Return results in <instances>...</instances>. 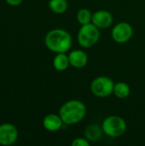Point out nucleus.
Returning a JSON list of instances; mask_svg holds the SVG:
<instances>
[{
    "instance_id": "obj_1",
    "label": "nucleus",
    "mask_w": 145,
    "mask_h": 146,
    "mask_svg": "<svg viewBox=\"0 0 145 146\" xmlns=\"http://www.w3.org/2000/svg\"><path fill=\"white\" fill-rule=\"evenodd\" d=\"M46 47L54 53L68 52L73 44L71 34L62 28H55L47 33L44 38Z\"/></svg>"
},
{
    "instance_id": "obj_2",
    "label": "nucleus",
    "mask_w": 145,
    "mask_h": 146,
    "mask_svg": "<svg viewBox=\"0 0 145 146\" xmlns=\"http://www.w3.org/2000/svg\"><path fill=\"white\" fill-rule=\"evenodd\" d=\"M85 115L86 107L85 104L77 99L67 101L59 110V115L66 125H74L80 122Z\"/></svg>"
},
{
    "instance_id": "obj_3",
    "label": "nucleus",
    "mask_w": 145,
    "mask_h": 146,
    "mask_svg": "<svg viewBox=\"0 0 145 146\" xmlns=\"http://www.w3.org/2000/svg\"><path fill=\"white\" fill-rule=\"evenodd\" d=\"M100 38V31L92 22L82 25L79 30L77 40L83 48H91L97 44Z\"/></svg>"
},
{
    "instance_id": "obj_4",
    "label": "nucleus",
    "mask_w": 145,
    "mask_h": 146,
    "mask_svg": "<svg viewBox=\"0 0 145 146\" xmlns=\"http://www.w3.org/2000/svg\"><path fill=\"white\" fill-rule=\"evenodd\" d=\"M127 126L126 121L118 115H110L106 117L102 123L103 133L111 138L122 136L126 131Z\"/></svg>"
},
{
    "instance_id": "obj_5",
    "label": "nucleus",
    "mask_w": 145,
    "mask_h": 146,
    "mask_svg": "<svg viewBox=\"0 0 145 146\" xmlns=\"http://www.w3.org/2000/svg\"><path fill=\"white\" fill-rule=\"evenodd\" d=\"M114 81L107 76H98L91 84V91L97 98H107L113 94Z\"/></svg>"
},
{
    "instance_id": "obj_6",
    "label": "nucleus",
    "mask_w": 145,
    "mask_h": 146,
    "mask_svg": "<svg viewBox=\"0 0 145 146\" xmlns=\"http://www.w3.org/2000/svg\"><path fill=\"white\" fill-rule=\"evenodd\" d=\"M133 35V28L128 22L121 21L117 23L111 31L112 38L118 44L128 42Z\"/></svg>"
},
{
    "instance_id": "obj_7",
    "label": "nucleus",
    "mask_w": 145,
    "mask_h": 146,
    "mask_svg": "<svg viewBox=\"0 0 145 146\" xmlns=\"http://www.w3.org/2000/svg\"><path fill=\"white\" fill-rule=\"evenodd\" d=\"M18 130L11 123H3L0 125V145L9 146L14 145L18 139Z\"/></svg>"
},
{
    "instance_id": "obj_8",
    "label": "nucleus",
    "mask_w": 145,
    "mask_h": 146,
    "mask_svg": "<svg viewBox=\"0 0 145 146\" xmlns=\"http://www.w3.org/2000/svg\"><path fill=\"white\" fill-rule=\"evenodd\" d=\"M113 21H114V17L112 14L108 10L100 9L92 14L91 22L99 29L107 28L110 27Z\"/></svg>"
},
{
    "instance_id": "obj_9",
    "label": "nucleus",
    "mask_w": 145,
    "mask_h": 146,
    "mask_svg": "<svg viewBox=\"0 0 145 146\" xmlns=\"http://www.w3.org/2000/svg\"><path fill=\"white\" fill-rule=\"evenodd\" d=\"M68 58L70 66L75 68H82L88 63V56L84 50H72L68 55Z\"/></svg>"
},
{
    "instance_id": "obj_10",
    "label": "nucleus",
    "mask_w": 145,
    "mask_h": 146,
    "mask_svg": "<svg viewBox=\"0 0 145 146\" xmlns=\"http://www.w3.org/2000/svg\"><path fill=\"white\" fill-rule=\"evenodd\" d=\"M63 121L59 115L49 114L43 120L44 127L49 132H57L59 131L63 125Z\"/></svg>"
},
{
    "instance_id": "obj_11",
    "label": "nucleus",
    "mask_w": 145,
    "mask_h": 146,
    "mask_svg": "<svg viewBox=\"0 0 145 146\" xmlns=\"http://www.w3.org/2000/svg\"><path fill=\"white\" fill-rule=\"evenodd\" d=\"M53 67L56 70L62 72L68 68L70 66L68 56L66 53H56L52 62Z\"/></svg>"
},
{
    "instance_id": "obj_12",
    "label": "nucleus",
    "mask_w": 145,
    "mask_h": 146,
    "mask_svg": "<svg viewBox=\"0 0 145 146\" xmlns=\"http://www.w3.org/2000/svg\"><path fill=\"white\" fill-rule=\"evenodd\" d=\"M131 93V88L126 82H117L115 83L113 94L119 99H125L129 97Z\"/></svg>"
},
{
    "instance_id": "obj_13",
    "label": "nucleus",
    "mask_w": 145,
    "mask_h": 146,
    "mask_svg": "<svg viewBox=\"0 0 145 146\" xmlns=\"http://www.w3.org/2000/svg\"><path fill=\"white\" fill-rule=\"evenodd\" d=\"M103 129L102 127H98L97 125L92 124L89 125L85 130V136L89 141H97L101 139L102 133H103Z\"/></svg>"
},
{
    "instance_id": "obj_14",
    "label": "nucleus",
    "mask_w": 145,
    "mask_h": 146,
    "mask_svg": "<svg viewBox=\"0 0 145 146\" xmlns=\"http://www.w3.org/2000/svg\"><path fill=\"white\" fill-rule=\"evenodd\" d=\"M49 8L55 14H63L68 8L67 0H49Z\"/></svg>"
},
{
    "instance_id": "obj_15",
    "label": "nucleus",
    "mask_w": 145,
    "mask_h": 146,
    "mask_svg": "<svg viewBox=\"0 0 145 146\" xmlns=\"http://www.w3.org/2000/svg\"><path fill=\"white\" fill-rule=\"evenodd\" d=\"M76 18H77L78 22L81 26L82 25H85V24H88V23L91 22L92 14H91V12L88 9H80L77 12Z\"/></svg>"
},
{
    "instance_id": "obj_16",
    "label": "nucleus",
    "mask_w": 145,
    "mask_h": 146,
    "mask_svg": "<svg viewBox=\"0 0 145 146\" xmlns=\"http://www.w3.org/2000/svg\"><path fill=\"white\" fill-rule=\"evenodd\" d=\"M71 145L72 146H89L90 141L86 138H76L72 141Z\"/></svg>"
},
{
    "instance_id": "obj_17",
    "label": "nucleus",
    "mask_w": 145,
    "mask_h": 146,
    "mask_svg": "<svg viewBox=\"0 0 145 146\" xmlns=\"http://www.w3.org/2000/svg\"><path fill=\"white\" fill-rule=\"evenodd\" d=\"M5 1L10 6H18L23 2V0H5Z\"/></svg>"
}]
</instances>
